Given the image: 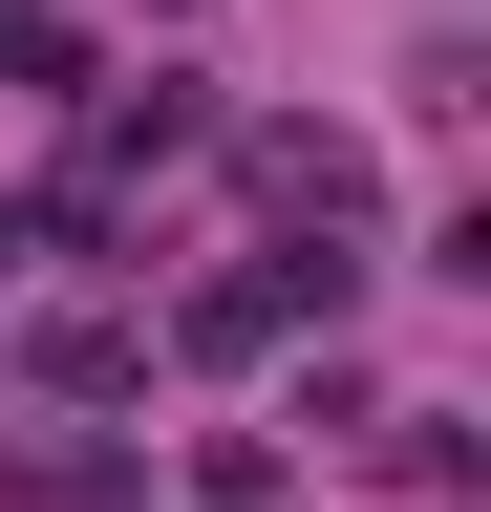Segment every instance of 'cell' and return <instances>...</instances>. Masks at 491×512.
Wrapping results in <instances>:
<instances>
[{"label":"cell","mask_w":491,"mask_h":512,"mask_svg":"<svg viewBox=\"0 0 491 512\" xmlns=\"http://www.w3.org/2000/svg\"><path fill=\"white\" fill-rule=\"evenodd\" d=\"M150 342H129V320H107V299H65V320H43V384H65V406H107V384H129Z\"/></svg>","instance_id":"2"},{"label":"cell","mask_w":491,"mask_h":512,"mask_svg":"<svg viewBox=\"0 0 491 512\" xmlns=\"http://www.w3.org/2000/svg\"><path fill=\"white\" fill-rule=\"evenodd\" d=\"M257 192L299 235H363V150H342V128H257Z\"/></svg>","instance_id":"1"},{"label":"cell","mask_w":491,"mask_h":512,"mask_svg":"<svg viewBox=\"0 0 491 512\" xmlns=\"http://www.w3.org/2000/svg\"><path fill=\"white\" fill-rule=\"evenodd\" d=\"M0 278H22V214H0Z\"/></svg>","instance_id":"3"},{"label":"cell","mask_w":491,"mask_h":512,"mask_svg":"<svg viewBox=\"0 0 491 512\" xmlns=\"http://www.w3.org/2000/svg\"><path fill=\"white\" fill-rule=\"evenodd\" d=\"M0 22H22V0H0Z\"/></svg>","instance_id":"4"}]
</instances>
